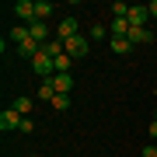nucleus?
<instances>
[{"label":"nucleus","mask_w":157,"mask_h":157,"mask_svg":"<svg viewBox=\"0 0 157 157\" xmlns=\"http://www.w3.org/2000/svg\"><path fill=\"white\" fill-rule=\"evenodd\" d=\"M108 49H112L115 56H126V52H133V42L129 39H108Z\"/></svg>","instance_id":"obj_10"},{"label":"nucleus","mask_w":157,"mask_h":157,"mask_svg":"<svg viewBox=\"0 0 157 157\" xmlns=\"http://www.w3.org/2000/svg\"><path fill=\"white\" fill-rule=\"evenodd\" d=\"M49 84L56 87V94H70V91H73V77H70V73H56Z\"/></svg>","instance_id":"obj_7"},{"label":"nucleus","mask_w":157,"mask_h":157,"mask_svg":"<svg viewBox=\"0 0 157 157\" xmlns=\"http://www.w3.org/2000/svg\"><path fill=\"white\" fill-rule=\"evenodd\" d=\"M112 14H115V17H129V4L115 0V4H112Z\"/></svg>","instance_id":"obj_17"},{"label":"nucleus","mask_w":157,"mask_h":157,"mask_svg":"<svg viewBox=\"0 0 157 157\" xmlns=\"http://www.w3.org/2000/svg\"><path fill=\"white\" fill-rule=\"evenodd\" d=\"M21 122H25V115L17 112V108H4V112H0V129H4V133L21 129Z\"/></svg>","instance_id":"obj_2"},{"label":"nucleus","mask_w":157,"mask_h":157,"mask_svg":"<svg viewBox=\"0 0 157 157\" xmlns=\"http://www.w3.org/2000/svg\"><path fill=\"white\" fill-rule=\"evenodd\" d=\"M147 17H150L147 4H129V25L133 28H147Z\"/></svg>","instance_id":"obj_3"},{"label":"nucleus","mask_w":157,"mask_h":157,"mask_svg":"<svg viewBox=\"0 0 157 157\" xmlns=\"http://www.w3.org/2000/svg\"><path fill=\"white\" fill-rule=\"evenodd\" d=\"M129 28H133V25H129V17H112V39H126Z\"/></svg>","instance_id":"obj_9"},{"label":"nucleus","mask_w":157,"mask_h":157,"mask_svg":"<svg viewBox=\"0 0 157 157\" xmlns=\"http://www.w3.org/2000/svg\"><path fill=\"white\" fill-rule=\"evenodd\" d=\"M147 11H150V17H157V0H150V4H147Z\"/></svg>","instance_id":"obj_21"},{"label":"nucleus","mask_w":157,"mask_h":157,"mask_svg":"<svg viewBox=\"0 0 157 157\" xmlns=\"http://www.w3.org/2000/svg\"><path fill=\"white\" fill-rule=\"evenodd\" d=\"M14 14L17 17H21V21H35V4H32V0H17V4H14Z\"/></svg>","instance_id":"obj_5"},{"label":"nucleus","mask_w":157,"mask_h":157,"mask_svg":"<svg viewBox=\"0 0 157 157\" xmlns=\"http://www.w3.org/2000/svg\"><path fill=\"white\" fill-rule=\"evenodd\" d=\"M21 133H35V119H32V115H28V119L21 122Z\"/></svg>","instance_id":"obj_19"},{"label":"nucleus","mask_w":157,"mask_h":157,"mask_svg":"<svg viewBox=\"0 0 157 157\" xmlns=\"http://www.w3.org/2000/svg\"><path fill=\"white\" fill-rule=\"evenodd\" d=\"M32 39V32H28V25H17V28H11V42H17V45H25Z\"/></svg>","instance_id":"obj_11"},{"label":"nucleus","mask_w":157,"mask_h":157,"mask_svg":"<svg viewBox=\"0 0 157 157\" xmlns=\"http://www.w3.org/2000/svg\"><path fill=\"white\" fill-rule=\"evenodd\" d=\"M49 14H52V4H49V0H35V21H45Z\"/></svg>","instance_id":"obj_12"},{"label":"nucleus","mask_w":157,"mask_h":157,"mask_svg":"<svg viewBox=\"0 0 157 157\" xmlns=\"http://www.w3.org/2000/svg\"><path fill=\"white\" fill-rule=\"evenodd\" d=\"M63 45H67V56H70V59H80V56H87L91 39H84V35H73V39H67Z\"/></svg>","instance_id":"obj_1"},{"label":"nucleus","mask_w":157,"mask_h":157,"mask_svg":"<svg viewBox=\"0 0 157 157\" xmlns=\"http://www.w3.org/2000/svg\"><path fill=\"white\" fill-rule=\"evenodd\" d=\"M52 108H56V112H67L70 108V94H56L52 98Z\"/></svg>","instance_id":"obj_15"},{"label":"nucleus","mask_w":157,"mask_h":157,"mask_svg":"<svg viewBox=\"0 0 157 157\" xmlns=\"http://www.w3.org/2000/svg\"><path fill=\"white\" fill-rule=\"evenodd\" d=\"M126 39L133 42V45H150V42H154V32H150V28H129Z\"/></svg>","instance_id":"obj_4"},{"label":"nucleus","mask_w":157,"mask_h":157,"mask_svg":"<svg viewBox=\"0 0 157 157\" xmlns=\"http://www.w3.org/2000/svg\"><path fill=\"white\" fill-rule=\"evenodd\" d=\"M35 98H42V101H52V98H56V87H52L49 80H45V84H42L39 91H35Z\"/></svg>","instance_id":"obj_14"},{"label":"nucleus","mask_w":157,"mask_h":157,"mask_svg":"<svg viewBox=\"0 0 157 157\" xmlns=\"http://www.w3.org/2000/svg\"><path fill=\"white\" fill-rule=\"evenodd\" d=\"M28 32H32V39L39 42V45L49 42V28H45V21H32V25H28Z\"/></svg>","instance_id":"obj_8"},{"label":"nucleus","mask_w":157,"mask_h":157,"mask_svg":"<svg viewBox=\"0 0 157 157\" xmlns=\"http://www.w3.org/2000/svg\"><path fill=\"white\" fill-rule=\"evenodd\" d=\"M147 133H150L154 140H157V122H150V126H147Z\"/></svg>","instance_id":"obj_22"},{"label":"nucleus","mask_w":157,"mask_h":157,"mask_svg":"<svg viewBox=\"0 0 157 157\" xmlns=\"http://www.w3.org/2000/svg\"><path fill=\"white\" fill-rule=\"evenodd\" d=\"M52 63H56V73H70V63H73V59L63 52V56H59V59H52Z\"/></svg>","instance_id":"obj_16"},{"label":"nucleus","mask_w":157,"mask_h":157,"mask_svg":"<svg viewBox=\"0 0 157 157\" xmlns=\"http://www.w3.org/2000/svg\"><path fill=\"white\" fill-rule=\"evenodd\" d=\"M94 39H105V28H101V25H91V42Z\"/></svg>","instance_id":"obj_18"},{"label":"nucleus","mask_w":157,"mask_h":157,"mask_svg":"<svg viewBox=\"0 0 157 157\" xmlns=\"http://www.w3.org/2000/svg\"><path fill=\"white\" fill-rule=\"evenodd\" d=\"M11 108H17V112H21L25 119H28V112L35 108V101H32V98H14V105H11Z\"/></svg>","instance_id":"obj_13"},{"label":"nucleus","mask_w":157,"mask_h":157,"mask_svg":"<svg viewBox=\"0 0 157 157\" xmlns=\"http://www.w3.org/2000/svg\"><path fill=\"white\" fill-rule=\"evenodd\" d=\"M56 32H59V39H63V42H67V39H73V35H80V28H77V17H63Z\"/></svg>","instance_id":"obj_6"},{"label":"nucleus","mask_w":157,"mask_h":157,"mask_svg":"<svg viewBox=\"0 0 157 157\" xmlns=\"http://www.w3.org/2000/svg\"><path fill=\"white\" fill-rule=\"evenodd\" d=\"M154 122H157V108H154Z\"/></svg>","instance_id":"obj_23"},{"label":"nucleus","mask_w":157,"mask_h":157,"mask_svg":"<svg viewBox=\"0 0 157 157\" xmlns=\"http://www.w3.org/2000/svg\"><path fill=\"white\" fill-rule=\"evenodd\" d=\"M143 157H157V147H154V143H147V147H143Z\"/></svg>","instance_id":"obj_20"},{"label":"nucleus","mask_w":157,"mask_h":157,"mask_svg":"<svg viewBox=\"0 0 157 157\" xmlns=\"http://www.w3.org/2000/svg\"><path fill=\"white\" fill-rule=\"evenodd\" d=\"M32 157H39V154H32Z\"/></svg>","instance_id":"obj_24"}]
</instances>
